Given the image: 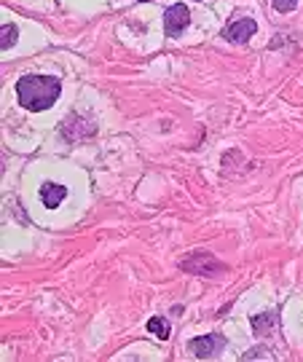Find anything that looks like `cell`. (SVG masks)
<instances>
[{
  "instance_id": "cell-8",
  "label": "cell",
  "mask_w": 303,
  "mask_h": 362,
  "mask_svg": "<svg viewBox=\"0 0 303 362\" xmlns=\"http://www.w3.org/2000/svg\"><path fill=\"white\" fill-rule=\"evenodd\" d=\"M276 319H279V311H269V314H255L250 322H252V333L258 338H266L276 330Z\"/></svg>"
},
{
  "instance_id": "cell-12",
  "label": "cell",
  "mask_w": 303,
  "mask_h": 362,
  "mask_svg": "<svg viewBox=\"0 0 303 362\" xmlns=\"http://www.w3.org/2000/svg\"><path fill=\"white\" fill-rule=\"evenodd\" d=\"M258 357H263V360H274L271 352H266V349H252V352H247L244 354V360H258Z\"/></svg>"
},
{
  "instance_id": "cell-6",
  "label": "cell",
  "mask_w": 303,
  "mask_h": 362,
  "mask_svg": "<svg viewBox=\"0 0 303 362\" xmlns=\"http://www.w3.org/2000/svg\"><path fill=\"white\" fill-rule=\"evenodd\" d=\"M255 32H258V22L247 16V19H237V22H231L226 30L220 32V35H223L226 40H231V43H247Z\"/></svg>"
},
{
  "instance_id": "cell-10",
  "label": "cell",
  "mask_w": 303,
  "mask_h": 362,
  "mask_svg": "<svg viewBox=\"0 0 303 362\" xmlns=\"http://www.w3.org/2000/svg\"><path fill=\"white\" fill-rule=\"evenodd\" d=\"M16 35H19V30H16V25H5L3 27V49H11L14 43H16Z\"/></svg>"
},
{
  "instance_id": "cell-9",
  "label": "cell",
  "mask_w": 303,
  "mask_h": 362,
  "mask_svg": "<svg viewBox=\"0 0 303 362\" xmlns=\"http://www.w3.org/2000/svg\"><path fill=\"white\" fill-rule=\"evenodd\" d=\"M148 330H151L158 341H167V338H169V322H167L164 317H151V319H148Z\"/></svg>"
},
{
  "instance_id": "cell-4",
  "label": "cell",
  "mask_w": 303,
  "mask_h": 362,
  "mask_svg": "<svg viewBox=\"0 0 303 362\" xmlns=\"http://www.w3.org/2000/svg\"><path fill=\"white\" fill-rule=\"evenodd\" d=\"M191 25V11L185 3H175L164 11V32L167 38H178L180 32H185V27Z\"/></svg>"
},
{
  "instance_id": "cell-5",
  "label": "cell",
  "mask_w": 303,
  "mask_h": 362,
  "mask_svg": "<svg viewBox=\"0 0 303 362\" xmlns=\"http://www.w3.org/2000/svg\"><path fill=\"white\" fill-rule=\"evenodd\" d=\"M226 346V338L217 335V333H210V335H199L191 341V352L199 357V360H210L215 354H220Z\"/></svg>"
},
{
  "instance_id": "cell-11",
  "label": "cell",
  "mask_w": 303,
  "mask_h": 362,
  "mask_svg": "<svg viewBox=\"0 0 303 362\" xmlns=\"http://www.w3.org/2000/svg\"><path fill=\"white\" fill-rule=\"evenodd\" d=\"M271 3L279 14H290V11L298 5V0H271Z\"/></svg>"
},
{
  "instance_id": "cell-13",
  "label": "cell",
  "mask_w": 303,
  "mask_h": 362,
  "mask_svg": "<svg viewBox=\"0 0 303 362\" xmlns=\"http://www.w3.org/2000/svg\"><path fill=\"white\" fill-rule=\"evenodd\" d=\"M140 3H151V0H140Z\"/></svg>"
},
{
  "instance_id": "cell-7",
  "label": "cell",
  "mask_w": 303,
  "mask_h": 362,
  "mask_svg": "<svg viewBox=\"0 0 303 362\" xmlns=\"http://www.w3.org/2000/svg\"><path fill=\"white\" fill-rule=\"evenodd\" d=\"M40 199H43L46 210H57L62 202L67 199V188L60 185V182H46V185L40 188Z\"/></svg>"
},
{
  "instance_id": "cell-3",
  "label": "cell",
  "mask_w": 303,
  "mask_h": 362,
  "mask_svg": "<svg viewBox=\"0 0 303 362\" xmlns=\"http://www.w3.org/2000/svg\"><path fill=\"white\" fill-rule=\"evenodd\" d=\"M94 134H97V123L78 116V113H73L70 119L62 123V137L67 143H81V140H89Z\"/></svg>"
},
{
  "instance_id": "cell-2",
  "label": "cell",
  "mask_w": 303,
  "mask_h": 362,
  "mask_svg": "<svg viewBox=\"0 0 303 362\" xmlns=\"http://www.w3.org/2000/svg\"><path fill=\"white\" fill-rule=\"evenodd\" d=\"M180 269L188 274H196L202 279H217V274H226L228 269L210 252H191L180 261Z\"/></svg>"
},
{
  "instance_id": "cell-1",
  "label": "cell",
  "mask_w": 303,
  "mask_h": 362,
  "mask_svg": "<svg viewBox=\"0 0 303 362\" xmlns=\"http://www.w3.org/2000/svg\"><path fill=\"white\" fill-rule=\"evenodd\" d=\"M62 94V84L51 75H25L16 84V97L19 105L30 113H40L57 105Z\"/></svg>"
}]
</instances>
